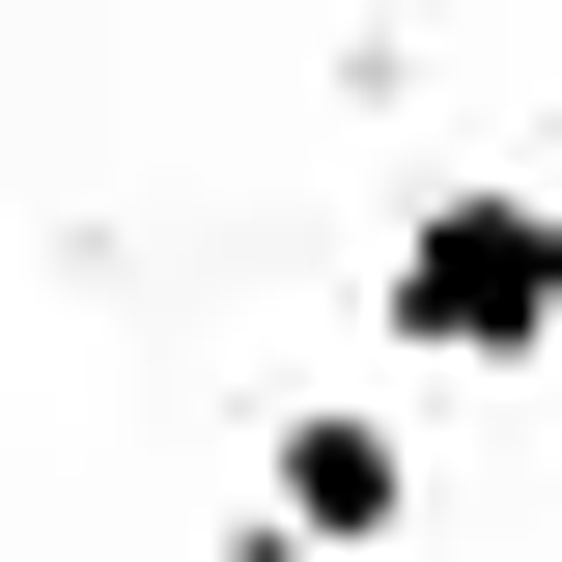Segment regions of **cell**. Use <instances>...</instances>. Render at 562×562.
Here are the masks:
<instances>
[{"label": "cell", "mask_w": 562, "mask_h": 562, "mask_svg": "<svg viewBox=\"0 0 562 562\" xmlns=\"http://www.w3.org/2000/svg\"><path fill=\"white\" fill-rule=\"evenodd\" d=\"M254 535H281V562H394V535H422L394 394H310V422H281V450H254Z\"/></svg>", "instance_id": "7a4b0ae2"}, {"label": "cell", "mask_w": 562, "mask_h": 562, "mask_svg": "<svg viewBox=\"0 0 562 562\" xmlns=\"http://www.w3.org/2000/svg\"><path fill=\"white\" fill-rule=\"evenodd\" d=\"M366 310H394L422 366H562V198H422Z\"/></svg>", "instance_id": "6da1fadb"}, {"label": "cell", "mask_w": 562, "mask_h": 562, "mask_svg": "<svg viewBox=\"0 0 562 562\" xmlns=\"http://www.w3.org/2000/svg\"><path fill=\"white\" fill-rule=\"evenodd\" d=\"M140 562H281V535H254V506H225V535H140Z\"/></svg>", "instance_id": "3957f363"}]
</instances>
